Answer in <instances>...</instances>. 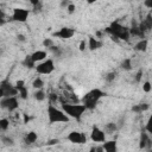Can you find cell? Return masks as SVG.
<instances>
[{"label":"cell","instance_id":"1","mask_svg":"<svg viewBox=\"0 0 152 152\" xmlns=\"http://www.w3.org/2000/svg\"><path fill=\"white\" fill-rule=\"evenodd\" d=\"M106 95L104 91H102L101 89L99 88H95V89H91L90 91H88L83 97H82V102L87 109H94L97 104V102L100 101V99H102L103 96Z\"/></svg>","mask_w":152,"mask_h":152},{"label":"cell","instance_id":"2","mask_svg":"<svg viewBox=\"0 0 152 152\" xmlns=\"http://www.w3.org/2000/svg\"><path fill=\"white\" fill-rule=\"evenodd\" d=\"M104 31H106L107 33H109L110 37H116V38H119L120 40H126V42L129 40V36H131V34H129V28L122 26V25L119 24L118 21L112 23L108 27L104 28Z\"/></svg>","mask_w":152,"mask_h":152},{"label":"cell","instance_id":"3","mask_svg":"<svg viewBox=\"0 0 152 152\" xmlns=\"http://www.w3.org/2000/svg\"><path fill=\"white\" fill-rule=\"evenodd\" d=\"M62 109L64 110V113L68 116L77 120V121L81 120L82 115L87 110V108H86V106L83 103H63L62 104Z\"/></svg>","mask_w":152,"mask_h":152},{"label":"cell","instance_id":"4","mask_svg":"<svg viewBox=\"0 0 152 152\" xmlns=\"http://www.w3.org/2000/svg\"><path fill=\"white\" fill-rule=\"evenodd\" d=\"M48 118H49V122L50 124L68 122L69 121V116L64 113V110L63 109H58L53 104H49L48 106Z\"/></svg>","mask_w":152,"mask_h":152},{"label":"cell","instance_id":"5","mask_svg":"<svg viewBox=\"0 0 152 152\" xmlns=\"http://www.w3.org/2000/svg\"><path fill=\"white\" fill-rule=\"evenodd\" d=\"M17 95H19V91L15 88V86L11 84V82H8L7 80L1 81L0 83V96L1 97H11V96H17Z\"/></svg>","mask_w":152,"mask_h":152},{"label":"cell","instance_id":"6","mask_svg":"<svg viewBox=\"0 0 152 152\" xmlns=\"http://www.w3.org/2000/svg\"><path fill=\"white\" fill-rule=\"evenodd\" d=\"M53 70H55V63H53V61L51 58H48L44 62H40L36 66V71L38 74H42V75H49Z\"/></svg>","mask_w":152,"mask_h":152},{"label":"cell","instance_id":"7","mask_svg":"<svg viewBox=\"0 0 152 152\" xmlns=\"http://www.w3.org/2000/svg\"><path fill=\"white\" fill-rule=\"evenodd\" d=\"M0 106L10 112H13L18 107H19V102H18V99L17 96H11V97H1V101H0Z\"/></svg>","mask_w":152,"mask_h":152},{"label":"cell","instance_id":"8","mask_svg":"<svg viewBox=\"0 0 152 152\" xmlns=\"http://www.w3.org/2000/svg\"><path fill=\"white\" fill-rule=\"evenodd\" d=\"M30 11L26 8H21V7H15L13 10V14H12V20L18 21V23H25L28 18Z\"/></svg>","mask_w":152,"mask_h":152},{"label":"cell","instance_id":"9","mask_svg":"<svg viewBox=\"0 0 152 152\" xmlns=\"http://www.w3.org/2000/svg\"><path fill=\"white\" fill-rule=\"evenodd\" d=\"M66 139L69 141H71L72 144H86L87 142V137L84 133L82 132H77V131H72L68 134Z\"/></svg>","mask_w":152,"mask_h":152},{"label":"cell","instance_id":"10","mask_svg":"<svg viewBox=\"0 0 152 152\" xmlns=\"http://www.w3.org/2000/svg\"><path fill=\"white\" fill-rule=\"evenodd\" d=\"M90 139L94 142H104L106 141V133L102 129H100L99 127L94 126L91 129V133H90Z\"/></svg>","mask_w":152,"mask_h":152},{"label":"cell","instance_id":"11","mask_svg":"<svg viewBox=\"0 0 152 152\" xmlns=\"http://www.w3.org/2000/svg\"><path fill=\"white\" fill-rule=\"evenodd\" d=\"M75 34V30L71 28V27H62L59 31L55 32L53 33V37H58V38H62V39H69L71 37H74Z\"/></svg>","mask_w":152,"mask_h":152},{"label":"cell","instance_id":"12","mask_svg":"<svg viewBox=\"0 0 152 152\" xmlns=\"http://www.w3.org/2000/svg\"><path fill=\"white\" fill-rule=\"evenodd\" d=\"M138 26H139V28H140L142 32H146V31L151 30V28H152V13H148V14L145 17V19H144Z\"/></svg>","mask_w":152,"mask_h":152},{"label":"cell","instance_id":"13","mask_svg":"<svg viewBox=\"0 0 152 152\" xmlns=\"http://www.w3.org/2000/svg\"><path fill=\"white\" fill-rule=\"evenodd\" d=\"M151 146H152V142H151V140H150V138H148L146 131H145V132H141V134H140V140H139V147L142 150V148L151 147Z\"/></svg>","mask_w":152,"mask_h":152},{"label":"cell","instance_id":"14","mask_svg":"<svg viewBox=\"0 0 152 152\" xmlns=\"http://www.w3.org/2000/svg\"><path fill=\"white\" fill-rule=\"evenodd\" d=\"M104 152H118V145L115 140H108L102 144Z\"/></svg>","mask_w":152,"mask_h":152},{"label":"cell","instance_id":"15","mask_svg":"<svg viewBox=\"0 0 152 152\" xmlns=\"http://www.w3.org/2000/svg\"><path fill=\"white\" fill-rule=\"evenodd\" d=\"M46 51H43V50H37V51H34L32 55H31V57H32V59H33V62L34 63H38V62H44L45 61V58H46Z\"/></svg>","mask_w":152,"mask_h":152},{"label":"cell","instance_id":"16","mask_svg":"<svg viewBox=\"0 0 152 152\" xmlns=\"http://www.w3.org/2000/svg\"><path fill=\"white\" fill-rule=\"evenodd\" d=\"M101 46H102V43L100 40H97L96 37L89 36V39H88V48H89V50L94 51V50H97Z\"/></svg>","mask_w":152,"mask_h":152},{"label":"cell","instance_id":"17","mask_svg":"<svg viewBox=\"0 0 152 152\" xmlns=\"http://www.w3.org/2000/svg\"><path fill=\"white\" fill-rule=\"evenodd\" d=\"M147 45H148L147 39H140L138 43H135L134 50L135 51H140V52H145L147 50Z\"/></svg>","mask_w":152,"mask_h":152},{"label":"cell","instance_id":"18","mask_svg":"<svg viewBox=\"0 0 152 152\" xmlns=\"http://www.w3.org/2000/svg\"><path fill=\"white\" fill-rule=\"evenodd\" d=\"M37 138H38L37 133H36V132H33V131H31V132L26 133V135L24 137V141H25V144H27V145H31V144L36 142Z\"/></svg>","mask_w":152,"mask_h":152},{"label":"cell","instance_id":"19","mask_svg":"<svg viewBox=\"0 0 152 152\" xmlns=\"http://www.w3.org/2000/svg\"><path fill=\"white\" fill-rule=\"evenodd\" d=\"M129 34L134 36V37H138V38H141V39H144V37H145V32H142L139 28V26H135V25L129 28Z\"/></svg>","mask_w":152,"mask_h":152},{"label":"cell","instance_id":"20","mask_svg":"<svg viewBox=\"0 0 152 152\" xmlns=\"http://www.w3.org/2000/svg\"><path fill=\"white\" fill-rule=\"evenodd\" d=\"M23 65H24V66H26V68H28V69H32V68H36V66H37V65H36V63L33 62V59H32L31 55L25 56V58H24V61H23Z\"/></svg>","mask_w":152,"mask_h":152},{"label":"cell","instance_id":"21","mask_svg":"<svg viewBox=\"0 0 152 152\" xmlns=\"http://www.w3.org/2000/svg\"><path fill=\"white\" fill-rule=\"evenodd\" d=\"M121 68L124 70H127L129 71L132 69V59L131 58H125L122 62H121Z\"/></svg>","mask_w":152,"mask_h":152},{"label":"cell","instance_id":"22","mask_svg":"<svg viewBox=\"0 0 152 152\" xmlns=\"http://www.w3.org/2000/svg\"><path fill=\"white\" fill-rule=\"evenodd\" d=\"M43 86H44V82H43V80H42L40 77H36V78L33 80V82H32V87H33L34 89H37V90L42 89Z\"/></svg>","mask_w":152,"mask_h":152},{"label":"cell","instance_id":"23","mask_svg":"<svg viewBox=\"0 0 152 152\" xmlns=\"http://www.w3.org/2000/svg\"><path fill=\"white\" fill-rule=\"evenodd\" d=\"M33 96H34V99H36L37 101H44V100H45V97H46V95H45V91H44L43 89H39V90H37V91L33 94Z\"/></svg>","mask_w":152,"mask_h":152},{"label":"cell","instance_id":"24","mask_svg":"<svg viewBox=\"0 0 152 152\" xmlns=\"http://www.w3.org/2000/svg\"><path fill=\"white\" fill-rule=\"evenodd\" d=\"M116 125L114 124V122H108V124H106V126H104V131L107 132V133H109V134H112V133H114L115 131H116Z\"/></svg>","mask_w":152,"mask_h":152},{"label":"cell","instance_id":"25","mask_svg":"<svg viewBox=\"0 0 152 152\" xmlns=\"http://www.w3.org/2000/svg\"><path fill=\"white\" fill-rule=\"evenodd\" d=\"M31 4L33 5V10L34 12H40L43 8V2L39 0H31Z\"/></svg>","mask_w":152,"mask_h":152},{"label":"cell","instance_id":"26","mask_svg":"<svg viewBox=\"0 0 152 152\" xmlns=\"http://www.w3.org/2000/svg\"><path fill=\"white\" fill-rule=\"evenodd\" d=\"M18 91H19V96H20V99H23V100H25V99H27V88L26 87H21V88H19L18 89Z\"/></svg>","mask_w":152,"mask_h":152},{"label":"cell","instance_id":"27","mask_svg":"<svg viewBox=\"0 0 152 152\" xmlns=\"http://www.w3.org/2000/svg\"><path fill=\"white\" fill-rule=\"evenodd\" d=\"M8 126H10V120L8 119H1L0 120V128L2 129V131H6L7 128H8Z\"/></svg>","mask_w":152,"mask_h":152},{"label":"cell","instance_id":"28","mask_svg":"<svg viewBox=\"0 0 152 152\" xmlns=\"http://www.w3.org/2000/svg\"><path fill=\"white\" fill-rule=\"evenodd\" d=\"M115 77H116V72H115V71H110V72H108V74L104 75V80H106L107 82H112V81H114Z\"/></svg>","mask_w":152,"mask_h":152},{"label":"cell","instance_id":"29","mask_svg":"<svg viewBox=\"0 0 152 152\" xmlns=\"http://www.w3.org/2000/svg\"><path fill=\"white\" fill-rule=\"evenodd\" d=\"M145 131H146L147 133L152 134V114L150 115V118H148V120H147V124H146V126H145Z\"/></svg>","mask_w":152,"mask_h":152},{"label":"cell","instance_id":"30","mask_svg":"<svg viewBox=\"0 0 152 152\" xmlns=\"http://www.w3.org/2000/svg\"><path fill=\"white\" fill-rule=\"evenodd\" d=\"M43 45H44V48H48V49H51L52 46H55L53 45V40L51 38H45L43 40Z\"/></svg>","mask_w":152,"mask_h":152},{"label":"cell","instance_id":"31","mask_svg":"<svg viewBox=\"0 0 152 152\" xmlns=\"http://www.w3.org/2000/svg\"><path fill=\"white\" fill-rule=\"evenodd\" d=\"M48 97H49V100H50L51 104H53V103H56L57 101H59V97H58V95H57V94H55V93H51V94H49V95H48Z\"/></svg>","mask_w":152,"mask_h":152},{"label":"cell","instance_id":"32","mask_svg":"<svg viewBox=\"0 0 152 152\" xmlns=\"http://www.w3.org/2000/svg\"><path fill=\"white\" fill-rule=\"evenodd\" d=\"M142 90H144L145 93H150V91L152 90V84H151V82H148V81L144 82V84H142Z\"/></svg>","mask_w":152,"mask_h":152},{"label":"cell","instance_id":"33","mask_svg":"<svg viewBox=\"0 0 152 152\" xmlns=\"http://www.w3.org/2000/svg\"><path fill=\"white\" fill-rule=\"evenodd\" d=\"M1 139H2V142H4L5 145H7V146H12V145H13V140H12L11 138H8V137H2Z\"/></svg>","mask_w":152,"mask_h":152},{"label":"cell","instance_id":"34","mask_svg":"<svg viewBox=\"0 0 152 152\" xmlns=\"http://www.w3.org/2000/svg\"><path fill=\"white\" fill-rule=\"evenodd\" d=\"M49 50H51L55 55H57V56H59L61 55V48H58V46H52L51 49H49Z\"/></svg>","mask_w":152,"mask_h":152},{"label":"cell","instance_id":"35","mask_svg":"<svg viewBox=\"0 0 152 152\" xmlns=\"http://www.w3.org/2000/svg\"><path fill=\"white\" fill-rule=\"evenodd\" d=\"M21 87H25V82H24L23 80H18V81L15 82V88L19 89V88H21Z\"/></svg>","mask_w":152,"mask_h":152},{"label":"cell","instance_id":"36","mask_svg":"<svg viewBox=\"0 0 152 152\" xmlns=\"http://www.w3.org/2000/svg\"><path fill=\"white\" fill-rule=\"evenodd\" d=\"M66 10H68V12H69V13H74V12H75V10H76V7H75V5H74L72 2H70V5L66 7Z\"/></svg>","mask_w":152,"mask_h":152},{"label":"cell","instance_id":"37","mask_svg":"<svg viewBox=\"0 0 152 152\" xmlns=\"http://www.w3.org/2000/svg\"><path fill=\"white\" fill-rule=\"evenodd\" d=\"M139 106H140V109H141V112H144V110H147V109L150 108V104H148V103H139Z\"/></svg>","mask_w":152,"mask_h":152},{"label":"cell","instance_id":"38","mask_svg":"<svg viewBox=\"0 0 152 152\" xmlns=\"http://www.w3.org/2000/svg\"><path fill=\"white\" fill-rule=\"evenodd\" d=\"M141 76H142V70H139V71L137 72V75H135V81H137V82H140Z\"/></svg>","mask_w":152,"mask_h":152},{"label":"cell","instance_id":"39","mask_svg":"<svg viewBox=\"0 0 152 152\" xmlns=\"http://www.w3.org/2000/svg\"><path fill=\"white\" fill-rule=\"evenodd\" d=\"M144 6H146L147 8L152 10V0H145L144 1Z\"/></svg>","mask_w":152,"mask_h":152},{"label":"cell","instance_id":"40","mask_svg":"<svg viewBox=\"0 0 152 152\" xmlns=\"http://www.w3.org/2000/svg\"><path fill=\"white\" fill-rule=\"evenodd\" d=\"M132 110L135 112V113H141V109H140V106H139V104H134V106L132 107Z\"/></svg>","mask_w":152,"mask_h":152},{"label":"cell","instance_id":"41","mask_svg":"<svg viewBox=\"0 0 152 152\" xmlns=\"http://www.w3.org/2000/svg\"><path fill=\"white\" fill-rule=\"evenodd\" d=\"M58 142H59L58 139H51V140L48 141V145H49V146H52V145H56V144H58Z\"/></svg>","mask_w":152,"mask_h":152},{"label":"cell","instance_id":"42","mask_svg":"<svg viewBox=\"0 0 152 152\" xmlns=\"http://www.w3.org/2000/svg\"><path fill=\"white\" fill-rule=\"evenodd\" d=\"M80 50L81 51H84L86 50V40H81V43H80Z\"/></svg>","mask_w":152,"mask_h":152},{"label":"cell","instance_id":"43","mask_svg":"<svg viewBox=\"0 0 152 152\" xmlns=\"http://www.w3.org/2000/svg\"><path fill=\"white\" fill-rule=\"evenodd\" d=\"M69 5H70V1H66V0H64V1L61 2V6L62 7H68Z\"/></svg>","mask_w":152,"mask_h":152},{"label":"cell","instance_id":"44","mask_svg":"<svg viewBox=\"0 0 152 152\" xmlns=\"http://www.w3.org/2000/svg\"><path fill=\"white\" fill-rule=\"evenodd\" d=\"M95 151H96V152H104L102 145H101V146H96V147H95Z\"/></svg>","mask_w":152,"mask_h":152},{"label":"cell","instance_id":"45","mask_svg":"<svg viewBox=\"0 0 152 152\" xmlns=\"http://www.w3.org/2000/svg\"><path fill=\"white\" fill-rule=\"evenodd\" d=\"M27 121H30V116H27V115H26V114H24V122H25V124H26V122H27Z\"/></svg>","mask_w":152,"mask_h":152},{"label":"cell","instance_id":"46","mask_svg":"<svg viewBox=\"0 0 152 152\" xmlns=\"http://www.w3.org/2000/svg\"><path fill=\"white\" fill-rule=\"evenodd\" d=\"M18 39L21 40V42H24V40H25V37H24L23 34H18Z\"/></svg>","mask_w":152,"mask_h":152},{"label":"cell","instance_id":"47","mask_svg":"<svg viewBox=\"0 0 152 152\" xmlns=\"http://www.w3.org/2000/svg\"><path fill=\"white\" fill-rule=\"evenodd\" d=\"M89 152H96V151H95V147H91V148L89 150Z\"/></svg>","mask_w":152,"mask_h":152}]
</instances>
